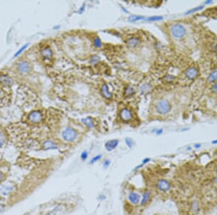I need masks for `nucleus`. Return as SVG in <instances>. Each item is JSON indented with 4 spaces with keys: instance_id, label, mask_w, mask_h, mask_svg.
Wrapping results in <instances>:
<instances>
[{
    "instance_id": "nucleus-36",
    "label": "nucleus",
    "mask_w": 217,
    "mask_h": 215,
    "mask_svg": "<svg viewBox=\"0 0 217 215\" xmlns=\"http://www.w3.org/2000/svg\"><path fill=\"white\" fill-rule=\"evenodd\" d=\"M214 49H215V51L217 53V43L214 46Z\"/></svg>"
},
{
    "instance_id": "nucleus-27",
    "label": "nucleus",
    "mask_w": 217,
    "mask_h": 215,
    "mask_svg": "<svg viewBox=\"0 0 217 215\" xmlns=\"http://www.w3.org/2000/svg\"><path fill=\"white\" fill-rule=\"evenodd\" d=\"M125 143H126V144L128 146L129 148H131L133 145L132 140L131 138H127L125 139Z\"/></svg>"
},
{
    "instance_id": "nucleus-35",
    "label": "nucleus",
    "mask_w": 217,
    "mask_h": 215,
    "mask_svg": "<svg viewBox=\"0 0 217 215\" xmlns=\"http://www.w3.org/2000/svg\"><path fill=\"white\" fill-rule=\"evenodd\" d=\"M2 178H3V174L1 172H0V181H1L2 180Z\"/></svg>"
},
{
    "instance_id": "nucleus-23",
    "label": "nucleus",
    "mask_w": 217,
    "mask_h": 215,
    "mask_svg": "<svg viewBox=\"0 0 217 215\" xmlns=\"http://www.w3.org/2000/svg\"><path fill=\"white\" fill-rule=\"evenodd\" d=\"M94 46L96 47V48H101L102 47V42H101V40L98 37H96L95 39L94 40Z\"/></svg>"
},
{
    "instance_id": "nucleus-4",
    "label": "nucleus",
    "mask_w": 217,
    "mask_h": 215,
    "mask_svg": "<svg viewBox=\"0 0 217 215\" xmlns=\"http://www.w3.org/2000/svg\"><path fill=\"white\" fill-rule=\"evenodd\" d=\"M199 75V70L198 68L196 66H190L188 68L186 69L185 71V76L190 80H193L198 78Z\"/></svg>"
},
{
    "instance_id": "nucleus-9",
    "label": "nucleus",
    "mask_w": 217,
    "mask_h": 215,
    "mask_svg": "<svg viewBox=\"0 0 217 215\" xmlns=\"http://www.w3.org/2000/svg\"><path fill=\"white\" fill-rule=\"evenodd\" d=\"M157 186L158 188L162 191H168L171 187L169 182L166 181V180H161V181H158Z\"/></svg>"
},
{
    "instance_id": "nucleus-1",
    "label": "nucleus",
    "mask_w": 217,
    "mask_h": 215,
    "mask_svg": "<svg viewBox=\"0 0 217 215\" xmlns=\"http://www.w3.org/2000/svg\"><path fill=\"white\" fill-rule=\"evenodd\" d=\"M172 36L176 39H181L187 34V29L181 23H174L170 28Z\"/></svg>"
},
{
    "instance_id": "nucleus-19",
    "label": "nucleus",
    "mask_w": 217,
    "mask_h": 215,
    "mask_svg": "<svg viewBox=\"0 0 217 215\" xmlns=\"http://www.w3.org/2000/svg\"><path fill=\"white\" fill-rule=\"evenodd\" d=\"M149 198H150V193L148 191H145V193L143 194V199H142L141 201V204L144 205L147 203L148 201L149 200Z\"/></svg>"
},
{
    "instance_id": "nucleus-25",
    "label": "nucleus",
    "mask_w": 217,
    "mask_h": 215,
    "mask_svg": "<svg viewBox=\"0 0 217 215\" xmlns=\"http://www.w3.org/2000/svg\"><path fill=\"white\" fill-rule=\"evenodd\" d=\"M28 44H25V45H24V46H23V47H22V48H21V49H19V50H18V51H17V53H16V54H14V57H18V55H20V54H21V53H22V52H23V51H24L25 49H26V48H27V47H28Z\"/></svg>"
},
{
    "instance_id": "nucleus-29",
    "label": "nucleus",
    "mask_w": 217,
    "mask_h": 215,
    "mask_svg": "<svg viewBox=\"0 0 217 215\" xmlns=\"http://www.w3.org/2000/svg\"><path fill=\"white\" fill-rule=\"evenodd\" d=\"M101 155L96 156V157H94L92 159H91V161H90V163H91V164H93V163L96 162V161H97L98 160H99V159H101Z\"/></svg>"
},
{
    "instance_id": "nucleus-18",
    "label": "nucleus",
    "mask_w": 217,
    "mask_h": 215,
    "mask_svg": "<svg viewBox=\"0 0 217 215\" xmlns=\"http://www.w3.org/2000/svg\"><path fill=\"white\" fill-rule=\"evenodd\" d=\"M82 122H83V124H84L85 125H86L88 128H94V121H93V119H91V117H90L83 119H82Z\"/></svg>"
},
{
    "instance_id": "nucleus-38",
    "label": "nucleus",
    "mask_w": 217,
    "mask_h": 215,
    "mask_svg": "<svg viewBox=\"0 0 217 215\" xmlns=\"http://www.w3.org/2000/svg\"><path fill=\"white\" fill-rule=\"evenodd\" d=\"M216 169H217V167H216Z\"/></svg>"
},
{
    "instance_id": "nucleus-10",
    "label": "nucleus",
    "mask_w": 217,
    "mask_h": 215,
    "mask_svg": "<svg viewBox=\"0 0 217 215\" xmlns=\"http://www.w3.org/2000/svg\"><path fill=\"white\" fill-rule=\"evenodd\" d=\"M118 143H119V141L116 140H111L107 141L105 144V148L108 151H112L114 149V148H116V146H118Z\"/></svg>"
},
{
    "instance_id": "nucleus-11",
    "label": "nucleus",
    "mask_w": 217,
    "mask_h": 215,
    "mask_svg": "<svg viewBox=\"0 0 217 215\" xmlns=\"http://www.w3.org/2000/svg\"><path fill=\"white\" fill-rule=\"evenodd\" d=\"M41 54L43 59H46V60H51L53 57V51L51 48L46 47L43 49L41 51Z\"/></svg>"
},
{
    "instance_id": "nucleus-24",
    "label": "nucleus",
    "mask_w": 217,
    "mask_h": 215,
    "mask_svg": "<svg viewBox=\"0 0 217 215\" xmlns=\"http://www.w3.org/2000/svg\"><path fill=\"white\" fill-rule=\"evenodd\" d=\"M151 86L148 84H144V85L141 87V90L143 92H148L151 90Z\"/></svg>"
},
{
    "instance_id": "nucleus-5",
    "label": "nucleus",
    "mask_w": 217,
    "mask_h": 215,
    "mask_svg": "<svg viewBox=\"0 0 217 215\" xmlns=\"http://www.w3.org/2000/svg\"><path fill=\"white\" fill-rule=\"evenodd\" d=\"M28 118L30 122L39 123L42 121L43 115L39 110H35V111H32L29 113Z\"/></svg>"
},
{
    "instance_id": "nucleus-7",
    "label": "nucleus",
    "mask_w": 217,
    "mask_h": 215,
    "mask_svg": "<svg viewBox=\"0 0 217 215\" xmlns=\"http://www.w3.org/2000/svg\"><path fill=\"white\" fill-rule=\"evenodd\" d=\"M120 118L123 119L125 122H127L130 121L132 118V114L131 112L130 109H127V108H124L120 111Z\"/></svg>"
},
{
    "instance_id": "nucleus-33",
    "label": "nucleus",
    "mask_w": 217,
    "mask_h": 215,
    "mask_svg": "<svg viewBox=\"0 0 217 215\" xmlns=\"http://www.w3.org/2000/svg\"><path fill=\"white\" fill-rule=\"evenodd\" d=\"M150 161V159H148V158H147V159H144V160L143 161V163H142V165H140V166H139V167H137V168H136V169L139 168V167H142V166H143V165H145V164H146V163H147V162H148V161Z\"/></svg>"
},
{
    "instance_id": "nucleus-21",
    "label": "nucleus",
    "mask_w": 217,
    "mask_h": 215,
    "mask_svg": "<svg viewBox=\"0 0 217 215\" xmlns=\"http://www.w3.org/2000/svg\"><path fill=\"white\" fill-rule=\"evenodd\" d=\"M125 96H129L132 95L133 93H135L134 88H133L132 86H128L126 88V89H125Z\"/></svg>"
},
{
    "instance_id": "nucleus-37",
    "label": "nucleus",
    "mask_w": 217,
    "mask_h": 215,
    "mask_svg": "<svg viewBox=\"0 0 217 215\" xmlns=\"http://www.w3.org/2000/svg\"><path fill=\"white\" fill-rule=\"evenodd\" d=\"M162 133V130H158L157 131V134H160Z\"/></svg>"
},
{
    "instance_id": "nucleus-26",
    "label": "nucleus",
    "mask_w": 217,
    "mask_h": 215,
    "mask_svg": "<svg viewBox=\"0 0 217 215\" xmlns=\"http://www.w3.org/2000/svg\"><path fill=\"white\" fill-rule=\"evenodd\" d=\"M162 19V17H160V16H155V17H151L148 18L147 21H160V20Z\"/></svg>"
},
{
    "instance_id": "nucleus-16",
    "label": "nucleus",
    "mask_w": 217,
    "mask_h": 215,
    "mask_svg": "<svg viewBox=\"0 0 217 215\" xmlns=\"http://www.w3.org/2000/svg\"><path fill=\"white\" fill-rule=\"evenodd\" d=\"M14 190V188L13 186H11V185H5V186L2 188L0 192H1V194L4 195V196H7V195L10 194L12 192H13Z\"/></svg>"
},
{
    "instance_id": "nucleus-34",
    "label": "nucleus",
    "mask_w": 217,
    "mask_h": 215,
    "mask_svg": "<svg viewBox=\"0 0 217 215\" xmlns=\"http://www.w3.org/2000/svg\"><path fill=\"white\" fill-rule=\"evenodd\" d=\"M109 163H110V161H109V160H106L104 161V167L105 168L108 167L109 165Z\"/></svg>"
},
{
    "instance_id": "nucleus-8",
    "label": "nucleus",
    "mask_w": 217,
    "mask_h": 215,
    "mask_svg": "<svg viewBox=\"0 0 217 215\" xmlns=\"http://www.w3.org/2000/svg\"><path fill=\"white\" fill-rule=\"evenodd\" d=\"M13 84V80L7 75H0V85L3 87H10Z\"/></svg>"
},
{
    "instance_id": "nucleus-17",
    "label": "nucleus",
    "mask_w": 217,
    "mask_h": 215,
    "mask_svg": "<svg viewBox=\"0 0 217 215\" xmlns=\"http://www.w3.org/2000/svg\"><path fill=\"white\" fill-rule=\"evenodd\" d=\"M43 148H44L45 149H46V150H48V149H56V148H57V146H56V145L52 141H45V142L43 143Z\"/></svg>"
},
{
    "instance_id": "nucleus-12",
    "label": "nucleus",
    "mask_w": 217,
    "mask_h": 215,
    "mask_svg": "<svg viewBox=\"0 0 217 215\" xmlns=\"http://www.w3.org/2000/svg\"><path fill=\"white\" fill-rule=\"evenodd\" d=\"M140 196L139 194H136V193H130L129 194L128 196V199L129 201H130V203L133 204H137L139 203V201H140Z\"/></svg>"
},
{
    "instance_id": "nucleus-15",
    "label": "nucleus",
    "mask_w": 217,
    "mask_h": 215,
    "mask_svg": "<svg viewBox=\"0 0 217 215\" xmlns=\"http://www.w3.org/2000/svg\"><path fill=\"white\" fill-rule=\"evenodd\" d=\"M101 93H102V95H103L106 99H109L112 98V93H111L110 91H109L108 86H107L106 83L103 84V86H102Z\"/></svg>"
},
{
    "instance_id": "nucleus-6",
    "label": "nucleus",
    "mask_w": 217,
    "mask_h": 215,
    "mask_svg": "<svg viewBox=\"0 0 217 215\" xmlns=\"http://www.w3.org/2000/svg\"><path fill=\"white\" fill-rule=\"evenodd\" d=\"M30 69H31L30 65L29 64V62L25 61V60H23V61L18 62V70L22 74H27L30 71Z\"/></svg>"
},
{
    "instance_id": "nucleus-22",
    "label": "nucleus",
    "mask_w": 217,
    "mask_h": 215,
    "mask_svg": "<svg viewBox=\"0 0 217 215\" xmlns=\"http://www.w3.org/2000/svg\"><path fill=\"white\" fill-rule=\"evenodd\" d=\"M5 141H6V137H5V133L2 132H0V147L5 145Z\"/></svg>"
},
{
    "instance_id": "nucleus-32",
    "label": "nucleus",
    "mask_w": 217,
    "mask_h": 215,
    "mask_svg": "<svg viewBox=\"0 0 217 215\" xmlns=\"http://www.w3.org/2000/svg\"><path fill=\"white\" fill-rule=\"evenodd\" d=\"M87 157H88L87 151H83V153L81 154V159H83V160H85V159H87Z\"/></svg>"
},
{
    "instance_id": "nucleus-2",
    "label": "nucleus",
    "mask_w": 217,
    "mask_h": 215,
    "mask_svg": "<svg viewBox=\"0 0 217 215\" xmlns=\"http://www.w3.org/2000/svg\"><path fill=\"white\" fill-rule=\"evenodd\" d=\"M156 112L162 115L168 114L172 109V104L169 100L167 99H161L156 104Z\"/></svg>"
},
{
    "instance_id": "nucleus-14",
    "label": "nucleus",
    "mask_w": 217,
    "mask_h": 215,
    "mask_svg": "<svg viewBox=\"0 0 217 215\" xmlns=\"http://www.w3.org/2000/svg\"><path fill=\"white\" fill-rule=\"evenodd\" d=\"M127 44L130 48H136L140 44V41L138 38H131L127 41Z\"/></svg>"
},
{
    "instance_id": "nucleus-3",
    "label": "nucleus",
    "mask_w": 217,
    "mask_h": 215,
    "mask_svg": "<svg viewBox=\"0 0 217 215\" xmlns=\"http://www.w3.org/2000/svg\"><path fill=\"white\" fill-rule=\"evenodd\" d=\"M62 136L63 139L65 141L71 142V141L75 140L76 138L78 136V133L75 130L73 129L72 128L69 127V128H65V129L63 130L62 133Z\"/></svg>"
},
{
    "instance_id": "nucleus-30",
    "label": "nucleus",
    "mask_w": 217,
    "mask_h": 215,
    "mask_svg": "<svg viewBox=\"0 0 217 215\" xmlns=\"http://www.w3.org/2000/svg\"><path fill=\"white\" fill-rule=\"evenodd\" d=\"M212 91L214 94H217V82L213 84L212 86Z\"/></svg>"
},
{
    "instance_id": "nucleus-28",
    "label": "nucleus",
    "mask_w": 217,
    "mask_h": 215,
    "mask_svg": "<svg viewBox=\"0 0 217 215\" xmlns=\"http://www.w3.org/2000/svg\"><path fill=\"white\" fill-rule=\"evenodd\" d=\"M98 61H99V57H98V56H96V55H94V56H93L92 57H91V63H96V62H98Z\"/></svg>"
},
{
    "instance_id": "nucleus-31",
    "label": "nucleus",
    "mask_w": 217,
    "mask_h": 215,
    "mask_svg": "<svg viewBox=\"0 0 217 215\" xmlns=\"http://www.w3.org/2000/svg\"><path fill=\"white\" fill-rule=\"evenodd\" d=\"M4 93H5V92H4L2 90L0 89V102H2L4 100V98H5V95L4 94Z\"/></svg>"
},
{
    "instance_id": "nucleus-20",
    "label": "nucleus",
    "mask_w": 217,
    "mask_h": 215,
    "mask_svg": "<svg viewBox=\"0 0 217 215\" xmlns=\"http://www.w3.org/2000/svg\"><path fill=\"white\" fill-rule=\"evenodd\" d=\"M143 18H144L143 17V16L131 15L130 17L128 18V21H129V22H130V23H134V22L138 21H140V20L143 19Z\"/></svg>"
},
{
    "instance_id": "nucleus-13",
    "label": "nucleus",
    "mask_w": 217,
    "mask_h": 215,
    "mask_svg": "<svg viewBox=\"0 0 217 215\" xmlns=\"http://www.w3.org/2000/svg\"><path fill=\"white\" fill-rule=\"evenodd\" d=\"M207 82L213 84L217 82V69H214L209 73L207 78Z\"/></svg>"
}]
</instances>
